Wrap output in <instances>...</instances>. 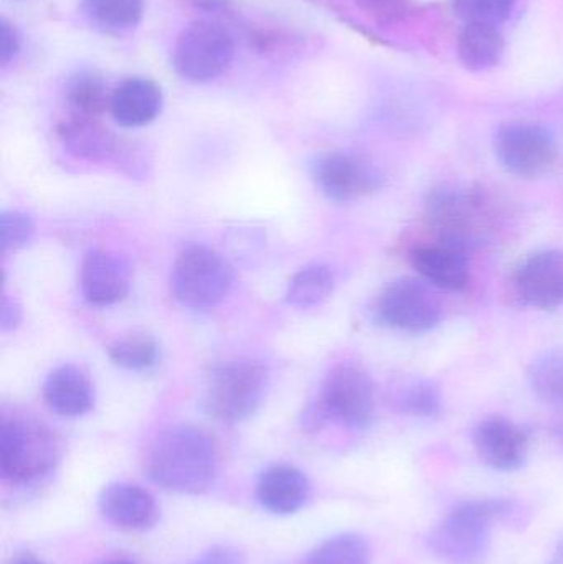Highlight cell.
I'll return each instance as SVG.
<instances>
[{
	"mask_svg": "<svg viewBox=\"0 0 563 564\" xmlns=\"http://www.w3.org/2000/svg\"><path fill=\"white\" fill-rule=\"evenodd\" d=\"M22 321V308L17 304L15 299L2 297V308H0V327L2 330H13L19 327Z\"/></svg>",
	"mask_w": 563,
	"mask_h": 564,
	"instance_id": "836d02e7",
	"label": "cell"
},
{
	"mask_svg": "<svg viewBox=\"0 0 563 564\" xmlns=\"http://www.w3.org/2000/svg\"><path fill=\"white\" fill-rule=\"evenodd\" d=\"M372 550L359 533L331 536L307 555L303 564H370Z\"/></svg>",
	"mask_w": 563,
	"mask_h": 564,
	"instance_id": "4316f807",
	"label": "cell"
},
{
	"mask_svg": "<svg viewBox=\"0 0 563 564\" xmlns=\"http://www.w3.org/2000/svg\"><path fill=\"white\" fill-rule=\"evenodd\" d=\"M86 19L108 33L134 30L144 17V0H82Z\"/></svg>",
	"mask_w": 563,
	"mask_h": 564,
	"instance_id": "603a6c76",
	"label": "cell"
},
{
	"mask_svg": "<svg viewBox=\"0 0 563 564\" xmlns=\"http://www.w3.org/2000/svg\"><path fill=\"white\" fill-rule=\"evenodd\" d=\"M499 500H466L453 507L429 533L430 552L446 564H481L491 550L499 523Z\"/></svg>",
	"mask_w": 563,
	"mask_h": 564,
	"instance_id": "5b68a950",
	"label": "cell"
},
{
	"mask_svg": "<svg viewBox=\"0 0 563 564\" xmlns=\"http://www.w3.org/2000/svg\"><path fill=\"white\" fill-rule=\"evenodd\" d=\"M426 220L440 243L468 251L481 247L495 231L491 202L478 188L445 184L430 191Z\"/></svg>",
	"mask_w": 563,
	"mask_h": 564,
	"instance_id": "7a4b0ae2",
	"label": "cell"
},
{
	"mask_svg": "<svg viewBox=\"0 0 563 564\" xmlns=\"http://www.w3.org/2000/svg\"><path fill=\"white\" fill-rule=\"evenodd\" d=\"M519 0H453V10L465 23L501 25L515 12Z\"/></svg>",
	"mask_w": 563,
	"mask_h": 564,
	"instance_id": "f1b7e54d",
	"label": "cell"
},
{
	"mask_svg": "<svg viewBox=\"0 0 563 564\" xmlns=\"http://www.w3.org/2000/svg\"><path fill=\"white\" fill-rule=\"evenodd\" d=\"M65 101L72 116L95 118L109 109L111 96L105 79L95 69H76L65 85Z\"/></svg>",
	"mask_w": 563,
	"mask_h": 564,
	"instance_id": "7402d4cb",
	"label": "cell"
},
{
	"mask_svg": "<svg viewBox=\"0 0 563 564\" xmlns=\"http://www.w3.org/2000/svg\"><path fill=\"white\" fill-rule=\"evenodd\" d=\"M98 507L106 522L122 532H149L161 520L158 500L136 484H109L99 494Z\"/></svg>",
	"mask_w": 563,
	"mask_h": 564,
	"instance_id": "5bb4252c",
	"label": "cell"
},
{
	"mask_svg": "<svg viewBox=\"0 0 563 564\" xmlns=\"http://www.w3.org/2000/svg\"><path fill=\"white\" fill-rule=\"evenodd\" d=\"M22 52V35L12 22L0 19V65L9 66Z\"/></svg>",
	"mask_w": 563,
	"mask_h": 564,
	"instance_id": "4dcf8cb0",
	"label": "cell"
},
{
	"mask_svg": "<svg viewBox=\"0 0 563 564\" xmlns=\"http://www.w3.org/2000/svg\"><path fill=\"white\" fill-rule=\"evenodd\" d=\"M268 387L270 373L260 361L231 360L218 365L205 384V411L221 423H241L260 410Z\"/></svg>",
	"mask_w": 563,
	"mask_h": 564,
	"instance_id": "8992f818",
	"label": "cell"
},
{
	"mask_svg": "<svg viewBox=\"0 0 563 564\" xmlns=\"http://www.w3.org/2000/svg\"><path fill=\"white\" fill-rule=\"evenodd\" d=\"M357 6L377 22H392L405 9L403 0H356Z\"/></svg>",
	"mask_w": 563,
	"mask_h": 564,
	"instance_id": "1f68e13d",
	"label": "cell"
},
{
	"mask_svg": "<svg viewBox=\"0 0 563 564\" xmlns=\"http://www.w3.org/2000/svg\"><path fill=\"white\" fill-rule=\"evenodd\" d=\"M373 315L379 324L405 334H426L439 327L443 307L432 285L415 278H399L382 289Z\"/></svg>",
	"mask_w": 563,
	"mask_h": 564,
	"instance_id": "9c48e42d",
	"label": "cell"
},
{
	"mask_svg": "<svg viewBox=\"0 0 563 564\" xmlns=\"http://www.w3.org/2000/svg\"><path fill=\"white\" fill-rule=\"evenodd\" d=\"M499 164L521 178H539L551 172L557 161V141L538 122H506L495 134Z\"/></svg>",
	"mask_w": 563,
	"mask_h": 564,
	"instance_id": "30bf717a",
	"label": "cell"
},
{
	"mask_svg": "<svg viewBox=\"0 0 563 564\" xmlns=\"http://www.w3.org/2000/svg\"><path fill=\"white\" fill-rule=\"evenodd\" d=\"M516 294L529 307L555 311L563 305V253L557 250L529 254L512 274Z\"/></svg>",
	"mask_w": 563,
	"mask_h": 564,
	"instance_id": "7c38bea8",
	"label": "cell"
},
{
	"mask_svg": "<svg viewBox=\"0 0 563 564\" xmlns=\"http://www.w3.org/2000/svg\"><path fill=\"white\" fill-rule=\"evenodd\" d=\"M529 383L539 400L563 410V348L545 351L532 361Z\"/></svg>",
	"mask_w": 563,
	"mask_h": 564,
	"instance_id": "cb8c5ba5",
	"label": "cell"
},
{
	"mask_svg": "<svg viewBox=\"0 0 563 564\" xmlns=\"http://www.w3.org/2000/svg\"><path fill=\"white\" fill-rule=\"evenodd\" d=\"M109 358L124 370L148 371L158 365L161 348L151 334L132 332L109 347Z\"/></svg>",
	"mask_w": 563,
	"mask_h": 564,
	"instance_id": "83f0119b",
	"label": "cell"
},
{
	"mask_svg": "<svg viewBox=\"0 0 563 564\" xmlns=\"http://www.w3.org/2000/svg\"><path fill=\"white\" fill-rule=\"evenodd\" d=\"M43 398L53 413L79 417L91 411L95 390L88 375L76 365H62L46 377Z\"/></svg>",
	"mask_w": 563,
	"mask_h": 564,
	"instance_id": "ffe728a7",
	"label": "cell"
},
{
	"mask_svg": "<svg viewBox=\"0 0 563 564\" xmlns=\"http://www.w3.org/2000/svg\"><path fill=\"white\" fill-rule=\"evenodd\" d=\"M145 473L169 492L202 496L217 482V446L198 427H171L149 449Z\"/></svg>",
	"mask_w": 563,
	"mask_h": 564,
	"instance_id": "6da1fadb",
	"label": "cell"
},
{
	"mask_svg": "<svg viewBox=\"0 0 563 564\" xmlns=\"http://www.w3.org/2000/svg\"><path fill=\"white\" fill-rule=\"evenodd\" d=\"M234 280V268L220 253L204 245H191L175 260L172 291L185 307L208 311L227 297Z\"/></svg>",
	"mask_w": 563,
	"mask_h": 564,
	"instance_id": "52a82bcc",
	"label": "cell"
},
{
	"mask_svg": "<svg viewBox=\"0 0 563 564\" xmlns=\"http://www.w3.org/2000/svg\"><path fill=\"white\" fill-rule=\"evenodd\" d=\"M548 564H563V542L559 543Z\"/></svg>",
	"mask_w": 563,
	"mask_h": 564,
	"instance_id": "d590c367",
	"label": "cell"
},
{
	"mask_svg": "<svg viewBox=\"0 0 563 564\" xmlns=\"http://www.w3.org/2000/svg\"><path fill=\"white\" fill-rule=\"evenodd\" d=\"M191 564H245V558L243 553L238 552L234 546L217 545L207 550Z\"/></svg>",
	"mask_w": 563,
	"mask_h": 564,
	"instance_id": "d6a6232c",
	"label": "cell"
},
{
	"mask_svg": "<svg viewBox=\"0 0 563 564\" xmlns=\"http://www.w3.org/2000/svg\"><path fill=\"white\" fill-rule=\"evenodd\" d=\"M321 194L337 204L359 200L382 187L383 177L360 155L344 151L321 152L310 164Z\"/></svg>",
	"mask_w": 563,
	"mask_h": 564,
	"instance_id": "8fae6325",
	"label": "cell"
},
{
	"mask_svg": "<svg viewBox=\"0 0 563 564\" xmlns=\"http://www.w3.org/2000/svg\"><path fill=\"white\" fill-rule=\"evenodd\" d=\"M79 284L89 304L108 307L128 295L131 273L121 258L108 251L93 250L83 260Z\"/></svg>",
	"mask_w": 563,
	"mask_h": 564,
	"instance_id": "2e32d148",
	"label": "cell"
},
{
	"mask_svg": "<svg viewBox=\"0 0 563 564\" xmlns=\"http://www.w3.org/2000/svg\"><path fill=\"white\" fill-rule=\"evenodd\" d=\"M7 564H45L42 562V560L36 558V556L29 555H19L15 556V558L10 560Z\"/></svg>",
	"mask_w": 563,
	"mask_h": 564,
	"instance_id": "e575fe53",
	"label": "cell"
},
{
	"mask_svg": "<svg viewBox=\"0 0 563 564\" xmlns=\"http://www.w3.org/2000/svg\"><path fill=\"white\" fill-rule=\"evenodd\" d=\"M505 55V36L496 25L465 23L458 39V56L469 72H486Z\"/></svg>",
	"mask_w": 563,
	"mask_h": 564,
	"instance_id": "44dd1931",
	"label": "cell"
},
{
	"mask_svg": "<svg viewBox=\"0 0 563 564\" xmlns=\"http://www.w3.org/2000/svg\"><path fill=\"white\" fill-rule=\"evenodd\" d=\"M333 289V271L324 264H311L291 278L286 301L297 308L316 307L329 297Z\"/></svg>",
	"mask_w": 563,
	"mask_h": 564,
	"instance_id": "d4e9b609",
	"label": "cell"
},
{
	"mask_svg": "<svg viewBox=\"0 0 563 564\" xmlns=\"http://www.w3.org/2000/svg\"><path fill=\"white\" fill-rule=\"evenodd\" d=\"M33 221L19 210L2 212L0 215V251L3 254L17 251L30 243L33 237Z\"/></svg>",
	"mask_w": 563,
	"mask_h": 564,
	"instance_id": "f546056e",
	"label": "cell"
},
{
	"mask_svg": "<svg viewBox=\"0 0 563 564\" xmlns=\"http://www.w3.org/2000/svg\"><path fill=\"white\" fill-rule=\"evenodd\" d=\"M58 135L69 154L88 162H118L126 142L119 141L95 118L69 116L58 126Z\"/></svg>",
	"mask_w": 563,
	"mask_h": 564,
	"instance_id": "ac0fdd59",
	"label": "cell"
},
{
	"mask_svg": "<svg viewBox=\"0 0 563 564\" xmlns=\"http://www.w3.org/2000/svg\"><path fill=\"white\" fill-rule=\"evenodd\" d=\"M393 404L400 413L413 417H436L442 413L443 398L439 387L423 378L405 380L393 391Z\"/></svg>",
	"mask_w": 563,
	"mask_h": 564,
	"instance_id": "484cf974",
	"label": "cell"
},
{
	"mask_svg": "<svg viewBox=\"0 0 563 564\" xmlns=\"http://www.w3.org/2000/svg\"><path fill=\"white\" fill-rule=\"evenodd\" d=\"M376 414V388L372 378L359 365H336L324 378L320 394L303 414V427L310 433L326 423L349 430H366Z\"/></svg>",
	"mask_w": 563,
	"mask_h": 564,
	"instance_id": "277c9868",
	"label": "cell"
},
{
	"mask_svg": "<svg viewBox=\"0 0 563 564\" xmlns=\"http://www.w3.org/2000/svg\"><path fill=\"white\" fill-rule=\"evenodd\" d=\"M161 88L152 79L128 78L111 93L109 112L122 128H144L161 115Z\"/></svg>",
	"mask_w": 563,
	"mask_h": 564,
	"instance_id": "d6986e66",
	"label": "cell"
},
{
	"mask_svg": "<svg viewBox=\"0 0 563 564\" xmlns=\"http://www.w3.org/2000/svg\"><path fill=\"white\" fill-rule=\"evenodd\" d=\"M473 444L479 459L498 473H515L528 463L529 434L508 417L489 416L479 421Z\"/></svg>",
	"mask_w": 563,
	"mask_h": 564,
	"instance_id": "4fadbf2b",
	"label": "cell"
},
{
	"mask_svg": "<svg viewBox=\"0 0 563 564\" xmlns=\"http://www.w3.org/2000/svg\"><path fill=\"white\" fill-rule=\"evenodd\" d=\"M99 564H134V563L126 562V560H116V562H106V563H99Z\"/></svg>",
	"mask_w": 563,
	"mask_h": 564,
	"instance_id": "74e56055",
	"label": "cell"
},
{
	"mask_svg": "<svg viewBox=\"0 0 563 564\" xmlns=\"http://www.w3.org/2000/svg\"><path fill=\"white\" fill-rule=\"evenodd\" d=\"M413 270L420 280L442 291L462 292L472 280L468 253L445 243L419 247L410 253Z\"/></svg>",
	"mask_w": 563,
	"mask_h": 564,
	"instance_id": "e0dca14e",
	"label": "cell"
},
{
	"mask_svg": "<svg viewBox=\"0 0 563 564\" xmlns=\"http://www.w3.org/2000/svg\"><path fill=\"white\" fill-rule=\"evenodd\" d=\"M59 463L55 434L32 417H2L0 423V479L13 487L39 486Z\"/></svg>",
	"mask_w": 563,
	"mask_h": 564,
	"instance_id": "3957f363",
	"label": "cell"
},
{
	"mask_svg": "<svg viewBox=\"0 0 563 564\" xmlns=\"http://www.w3.org/2000/svg\"><path fill=\"white\" fill-rule=\"evenodd\" d=\"M552 434H554L555 440H557V443L561 444L563 449V421H559V423L552 426Z\"/></svg>",
	"mask_w": 563,
	"mask_h": 564,
	"instance_id": "8d00e7d4",
	"label": "cell"
},
{
	"mask_svg": "<svg viewBox=\"0 0 563 564\" xmlns=\"http://www.w3.org/2000/svg\"><path fill=\"white\" fill-rule=\"evenodd\" d=\"M311 496L313 486L306 474L290 464H274L258 477V503L273 516H294L307 506Z\"/></svg>",
	"mask_w": 563,
	"mask_h": 564,
	"instance_id": "9a60e30c",
	"label": "cell"
},
{
	"mask_svg": "<svg viewBox=\"0 0 563 564\" xmlns=\"http://www.w3.org/2000/svg\"><path fill=\"white\" fill-rule=\"evenodd\" d=\"M235 58L230 30L214 20H195L178 35L174 48L175 72L185 82L210 83L220 78Z\"/></svg>",
	"mask_w": 563,
	"mask_h": 564,
	"instance_id": "ba28073f",
	"label": "cell"
}]
</instances>
